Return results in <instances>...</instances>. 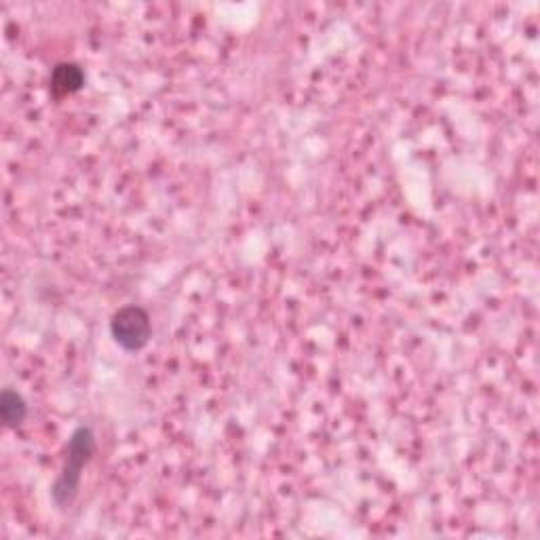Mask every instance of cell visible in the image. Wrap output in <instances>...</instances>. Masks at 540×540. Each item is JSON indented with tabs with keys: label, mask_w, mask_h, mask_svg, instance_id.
Instances as JSON below:
<instances>
[{
	"label": "cell",
	"mask_w": 540,
	"mask_h": 540,
	"mask_svg": "<svg viewBox=\"0 0 540 540\" xmlns=\"http://www.w3.org/2000/svg\"><path fill=\"white\" fill-rule=\"evenodd\" d=\"M95 452V435L91 431V427H85L81 424L79 429H74L68 448H66V462L64 469L60 473V477L55 479V484L51 488V498L53 503L66 509L74 503V498L79 496V488H81V475L87 462L91 460Z\"/></svg>",
	"instance_id": "1"
},
{
	"label": "cell",
	"mask_w": 540,
	"mask_h": 540,
	"mask_svg": "<svg viewBox=\"0 0 540 540\" xmlns=\"http://www.w3.org/2000/svg\"><path fill=\"white\" fill-rule=\"evenodd\" d=\"M110 334L121 349L127 353H138L152 338V323L142 306H123L110 319Z\"/></svg>",
	"instance_id": "2"
},
{
	"label": "cell",
	"mask_w": 540,
	"mask_h": 540,
	"mask_svg": "<svg viewBox=\"0 0 540 540\" xmlns=\"http://www.w3.org/2000/svg\"><path fill=\"white\" fill-rule=\"evenodd\" d=\"M51 93L55 98H66L76 91H81L85 85V72L79 64L64 62L57 64L51 72Z\"/></svg>",
	"instance_id": "3"
},
{
	"label": "cell",
	"mask_w": 540,
	"mask_h": 540,
	"mask_svg": "<svg viewBox=\"0 0 540 540\" xmlns=\"http://www.w3.org/2000/svg\"><path fill=\"white\" fill-rule=\"evenodd\" d=\"M28 416V405L24 401V397L5 389L3 395H0V418H3L7 429H17L19 424H22Z\"/></svg>",
	"instance_id": "4"
}]
</instances>
